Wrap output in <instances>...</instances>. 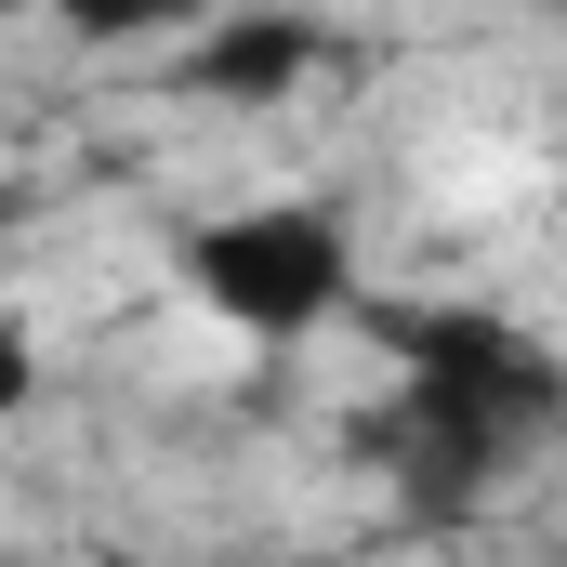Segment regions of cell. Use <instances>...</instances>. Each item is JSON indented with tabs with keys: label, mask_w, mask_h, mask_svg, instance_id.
<instances>
[{
	"label": "cell",
	"mask_w": 567,
	"mask_h": 567,
	"mask_svg": "<svg viewBox=\"0 0 567 567\" xmlns=\"http://www.w3.org/2000/svg\"><path fill=\"white\" fill-rule=\"evenodd\" d=\"M396 357L410 396L383 410V462L410 475V502H475L515 449H542L567 410V370L488 303H357Z\"/></svg>",
	"instance_id": "obj_1"
},
{
	"label": "cell",
	"mask_w": 567,
	"mask_h": 567,
	"mask_svg": "<svg viewBox=\"0 0 567 567\" xmlns=\"http://www.w3.org/2000/svg\"><path fill=\"white\" fill-rule=\"evenodd\" d=\"M317 53H330V40H317L303 13H225V27H198V93H225V106H278Z\"/></svg>",
	"instance_id": "obj_3"
},
{
	"label": "cell",
	"mask_w": 567,
	"mask_h": 567,
	"mask_svg": "<svg viewBox=\"0 0 567 567\" xmlns=\"http://www.w3.org/2000/svg\"><path fill=\"white\" fill-rule=\"evenodd\" d=\"M13 396H27V343H0V410H13Z\"/></svg>",
	"instance_id": "obj_4"
},
{
	"label": "cell",
	"mask_w": 567,
	"mask_h": 567,
	"mask_svg": "<svg viewBox=\"0 0 567 567\" xmlns=\"http://www.w3.org/2000/svg\"><path fill=\"white\" fill-rule=\"evenodd\" d=\"M13 212H27V185H0V238H13Z\"/></svg>",
	"instance_id": "obj_5"
},
{
	"label": "cell",
	"mask_w": 567,
	"mask_h": 567,
	"mask_svg": "<svg viewBox=\"0 0 567 567\" xmlns=\"http://www.w3.org/2000/svg\"><path fill=\"white\" fill-rule=\"evenodd\" d=\"M185 290L251 330V343H303L357 303V238L317 212V198H265V212H212L185 238Z\"/></svg>",
	"instance_id": "obj_2"
}]
</instances>
